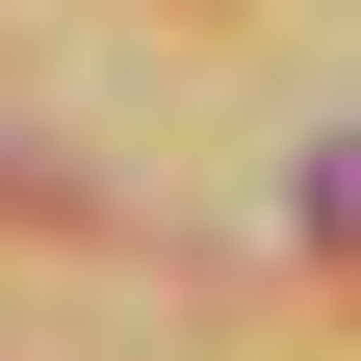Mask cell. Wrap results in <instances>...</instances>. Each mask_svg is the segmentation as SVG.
Segmentation results:
<instances>
[{"label": "cell", "mask_w": 361, "mask_h": 361, "mask_svg": "<svg viewBox=\"0 0 361 361\" xmlns=\"http://www.w3.org/2000/svg\"><path fill=\"white\" fill-rule=\"evenodd\" d=\"M310 258H361V129H310Z\"/></svg>", "instance_id": "cell-1"}]
</instances>
